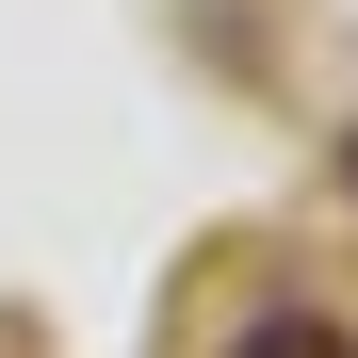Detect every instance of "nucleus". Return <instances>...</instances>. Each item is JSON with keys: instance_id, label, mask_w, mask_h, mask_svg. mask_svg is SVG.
I'll list each match as a JSON object with an SVG mask.
<instances>
[]
</instances>
